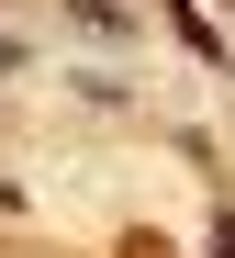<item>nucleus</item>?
Listing matches in <instances>:
<instances>
[{"instance_id":"1","label":"nucleus","mask_w":235,"mask_h":258,"mask_svg":"<svg viewBox=\"0 0 235 258\" xmlns=\"http://www.w3.org/2000/svg\"><path fill=\"white\" fill-rule=\"evenodd\" d=\"M213 258H235V225H224V236H213Z\"/></svg>"}]
</instances>
